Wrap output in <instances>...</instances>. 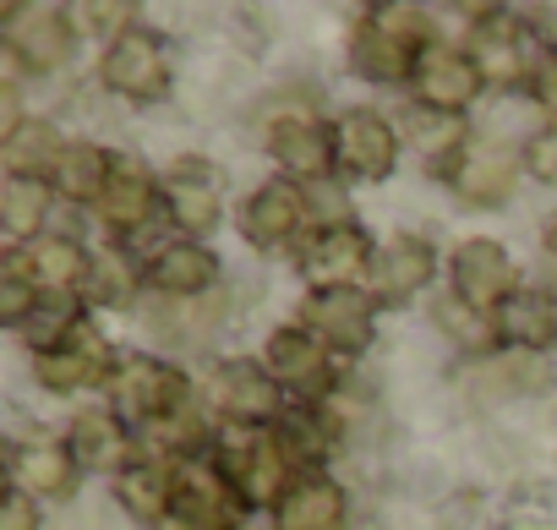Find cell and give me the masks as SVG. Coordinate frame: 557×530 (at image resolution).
I'll return each mask as SVG.
<instances>
[{
  "instance_id": "32",
  "label": "cell",
  "mask_w": 557,
  "mask_h": 530,
  "mask_svg": "<svg viewBox=\"0 0 557 530\" xmlns=\"http://www.w3.org/2000/svg\"><path fill=\"white\" fill-rule=\"evenodd\" d=\"M110 170H115V148L77 137V143H66L61 164L50 170V186H55V197L88 202V208H94V202L104 197V186H110Z\"/></svg>"
},
{
  "instance_id": "3",
  "label": "cell",
  "mask_w": 557,
  "mask_h": 530,
  "mask_svg": "<svg viewBox=\"0 0 557 530\" xmlns=\"http://www.w3.org/2000/svg\"><path fill=\"white\" fill-rule=\"evenodd\" d=\"M104 394H110V410H115L132 432H143V427H153V421H170V416H181V410L197 405L191 378H186L175 361L153 356V350L121 356V367H115V378H110Z\"/></svg>"
},
{
  "instance_id": "16",
  "label": "cell",
  "mask_w": 557,
  "mask_h": 530,
  "mask_svg": "<svg viewBox=\"0 0 557 530\" xmlns=\"http://www.w3.org/2000/svg\"><path fill=\"white\" fill-rule=\"evenodd\" d=\"M94 219L104 224L110 241L132 246L153 219H164V175H153L137 153H115V170H110L104 197L94 202Z\"/></svg>"
},
{
  "instance_id": "20",
  "label": "cell",
  "mask_w": 557,
  "mask_h": 530,
  "mask_svg": "<svg viewBox=\"0 0 557 530\" xmlns=\"http://www.w3.org/2000/svg\"><path fill=\"white\" fill-rule=\"evenodd\" d=\"M437 280V246L416 230H394L377 241V257H372V274H367V291L377 307H410L421 291H432Z\"/></svg>"
},
{
  "instance_id": "2",
  "label": "cell",
  "mask_w": 557,
  "mask_h": 530,
  "mask_svg": "<svg viewBox=\"0 0 557 530\" xmlns=\"http://www.w3.org/2000/svg\"><path fill=\"white\" fill-rule=\"evenodd\" d=\"M208 454L219 459V470L230 476L240 503L246 508H268V514L301 476L290 448H285V437H278V427H230V421H219V437H213Z\"/></svg>"
},
{
  "instance_id": "18",
  "label": "cell",
  "mask_w": 557,
  "mask_h": 530,
  "mask_svg": "<svg viewBox=\"0 0 557 530\" xmlns=\"http://www.w3.org/2000/svg\"><path fill=\"white\" fill-rule=\"evenodd\" d=\"M377 312H383V307L372 301L367 285H345V291H307L296 323H307L339 361H350V356H367V350H372V340H377Z\"/></svg>"
},
{
  "instance_id": "28",
  "label": "cell",
  "mask_w": 557,
  "mask_h": 530,
  "mask_svg": "<svg viewBox=\"0 0 557 530\" xmlns=\"http://www.w3.org/2000/svg\"><path fill=\"white\" fill-rule=\"evenodd\" d=\"M503 356H552L557 350V296L541 285H524L513 301L492 312Z\"/></svg>"
},
{
  "instance_id": "37",
  "label": "cell",
  "mask_w": 557,
  "mask_h": 530,
  "mask_svg": "<svg viewBox=\"0 0 557 530\" xmlns=\"http://www.w3.org/2000/svg\"><path fill=\"white\" fill-rule=\"evenodd\" d=\"M39 312H45V296L23 274L0 269V329H7V334H28Z\"/></svg>"
},
{
  "instance_id": "17",
  "label": "cell",
  "mask_w": 557,
  "mask_h": 530,
  "mask_svg": "<svg viewBox=\"0 0 557 530\" xmlns=\"http://www.w3.org/2000/svg\"><path fill=\"white\" fill-rule=\"evenodd\" d=\"M164 219L170 235L208 241L224 219V170L208 164L202 153H186L164 170Z\"/></svg>"
},
{
  "instance_id": "26",
  "label": "cell",
  "mask_w": 557,
  "mask_h": 530,
  "mask_svg": "<svg viewBox=\"0 0 557 530\" xmlns=\"http://www.w3.org/2000/svg\"><path fill=\"white\" fill-rule=\"evenodd\" d=\"M524 175V148L513 143H475L459 164V175L448 181V192L465 202V208H503L513 197Z\"/></svg>"
},
{
  "instance_id": "29",
  "label": "cell",
  "mask_w": 557,
  "mask_h": 530,
  "mask_svg": "<svg viewBox=\"0 0 557 530\" xmlns=\"http://www.w3.org/2000/svg\"><path fill=\"white\" fill-rule=\"evenodd\" d=\"M399 132H405V148H416L421 170H426L432 181H443V186L459 175L465 153L475 148L465 115H432V110H421V104H410V121H405Z\"/></svg>"
},
{
  "instance_id": "33",
  "label": "cell",
  "mask_w": 557,
  "mask_h": 530,
  "mask_svg": "<svg viewBox=\"0 0 557 530\" xmlns=\"http://www.w3.org/2000/svg\"><path fill=\"white\" fill-rule=\"evenodd\" d=\"M66 143H72V137H61L55 121L28 115L12 137H0V159H7V175H39V181H50V170L61 164Z\"/></svg>"
},
{
  "instance_id": "7",
  "label": "cell",
  "mask_w": 557,
  "mask_h": 530,
  "mask_svg": "<svg viewBox=\"0 0 557 530\" xmlns=\"http://www.w3.org/2000/svg\"><path fill=\"white\" fill-rule=\"evenodd\" d=\"M262 148L278 164V175L296 181V186H329L339 181V148H334V121L312 115V110H285V115H268L262 126Z\"/></svg>"
},
{
  "instance_id": "39",
  "label": "cell",
  "mask_w": 557,
  "mask_h": 530,
  "mask_svg": "<svg viewBox=\"0 0 557 530\" xmlns=\"http://www.w3.org/2000/svg\"><path fill=\"white\" fill-rule=\"evenodd\" d=\"M0 530H45V508L34 497H23L17 486H7V497H0Z\"/></svg>"
},
{
  "instance_id": "19",
  "label": "cell",
  "mask_w": 557,
  "mask_h": 530,
  "mask_svg": "<svg viewBox=\"0 0 557 530\" xmlns=\"http://www.w3.org/2000/svg\"><path fill=\"white\" fill-rule=\"evenodd\" d=\"M486 94V77L475 72L470 50L465 45H426L421 61H416V77H410V99L432 115H470L475 99Z\"/></svg>"
},
{
  "instance_id": "12",
  "label": "cell",
  "mask_w": 557,
  "mask_h": 530,
  "mask_svg": "<svg viewBox=\"0 0 557 530\" xmlns=\"http://www.w3.org/2000/svg\"><path fill=\"white\" fill-rule=\"evenodd\" d=\"M121 356L115 345L99 334L94 318H83L72 334H61L55 345L34 350V378L45 394H88V389H110Z\"/></svg>"
},
{
  "instance_id": "10",
  "label": "cell",
  "mask_w": 557,
  "mask_h": 530,
  "mask_svg": "<svg viewBox=\"0 0 557 530\" xmlns=\"http://www.w3.org/2000/svg\"><path fill=\"white\" fill-rule=\"evenodd\" d=\"M372 257H377V241L356 219L312 224L307 241L296 246V274L307 280V291H345V285H367Z\"/></svg>"
},
{
  "instance_id": "6",
  "label": "cell",
  "mask_w": 557,
  "mask_h": 530,
  "mask_svg": "<svg viewBox=\"0 0 557 530\" xmlns=\"http://www.w3.org/2000/svg\"><path fill=\"white\" fill-rule=\"evenodd\" d=\"M262 361L273 372V383L285 389V399L318 410L339 394V356L307 329V323H278L262 345Z\"/></svg>"
},
{
  "instance_id": "27",
  "label": "cell",
  "mask_w": 557,
  "mask_h": 530,
  "mask_svg": "<svg viewBox=\"0 0 557 530\" xmlns=\"http://www.w3.org/2000/svg\"><path fill=\"white\" fill-rule=\"evenodd\" d=\"M143 296H148L143 257H137L126 241H104V246H94L88 280H83V307H94V312H132Z\"/></svg>"
},
{
  "instance_id": "38",
  "label": "cell",
  "mask_w": 557,
  "mask_h": 530,
  "mask_svg": "<svg viewBox=\"0 0 557 530\" xmlns=\"http://www.w3.org/2000/svg\"><path fill=\"white\" fill-rule=\"evenodd\" d=\"M524 175L541 186H557V121H546L541 132H530L524 143Z\"/></svg>"
},
{
  "instance_id": "35",
  "label": "cell",
  "mask_w": 557,
  "mask_h": 530,
  "mask_svg": "<svg viewBox=\"0 0 557 530\" xmlns=\"http://www.w3.org/2000/svg\"><path fill=\"white\" fill-rule=\"evenodd\" d=\"M278 437H285V448H290L296 470H301V476H312V470H323V465H329V454H334V443H339V427H334L329 405H318V410L296 405L285 421H278Z\"/></svg>"
},
{
  "instance_id": "34",
  "label": "cell",
  "mask_w": 557,
  "mask_h": 530,
  "mask_svg": "<svg viewBox=\"0 0 557 530\" xmlns=\"http://www.w3.org/2000/svg\"><path fill=\"white\" fill-rule=\"evenodd\" d=\"M432 323H437V334H448V345H459L465 356H481V361H497V356H503V340H497L492 312L459 301L454 291H443V296L432 301Z\"/></svg>"
},
{
  "instance_id": "42",
  "label": "cell",
  "mask_w": 557,
  "mask_h": 530,
  "mask_svg": "<svg viewBox=\"0 0 557 530\" xmlns=\"http://www.w3.org/2000/svg\"><path fill=\"white\" fill-rule=\"evenodd\" d=\"M23 121H28V110H23L17 77H7V83H0V137H12V132H17Z\"/></svg>"
},
{
  "instance_id": "13",
  "label": "cell",
  "mask_w": 557,
  "mask_h": 530,
  "mask_svg": "<svg viewBox=\"0 0 557 530\" xmlns=\"http://www.w3.org/2000/svg\"><path fill=\"white\" fill-rule=\"evenodd\" d=\"M448 291L481 312H497L503 301H513L524 291V274L497 235H465L448 251Z\"/></svg>"
},
{
  "instance_id": "25",
  "label": "cell",
  "mask_w": 557,
  "mask_h": 530,
  "mask_svg": "<svg viewBox=\"0 0 557 530\" xmlns=\"http://www.w3.org/2000/svg\"><path fill=\"white\" fill-rule=\"evenodd\" d=\"M268 530H350V486L329 470L296 476V486L273 503Z\"/></svg>"
},
{
  "instance_id": "9",
  "label": "cell",
  "mask_w": 557,
  "mask_h": 530,
  "mask_svg": "<svg viewBox=\"0 0 557 530\" xmlns=\"http://www.w3.org/2000/svg\"><path fill=\"white\" fill-rule=\"evenodd\" d=\"M312 197L307 186L285 181V175H273V181H257L240 208H235V230L251 251H278V246H301L307 230H312Z\"/></svg>"
},
{
  "instance_id": "11",
  "label": "cell",
  "mask_w": 557,
  "mask_h": 530,
  "mask_svg": "<svg viewBox=\"0 0 557 530\" xmlns=\"http://www.w3.org/2000/svg\"><path fill=\"white\" fill-rule=\"evenodd\" d=\"M334 148H339V181H356V186H377L399 170L405 159V132L372 110V104H350L334 115Z\"/></svg>"
},
{
  "instance_id": "14",
  "label": "cell",
  "mask_w": 557,
  "mask_h": 530,
  "mask_svg": "<svg viewBox=\"0 0 557 530\" xmlns=\"http://www.w3.org/2000/svg\"><path fill=\"white\" fill-rule=\"evenodd\" d=\"M470 28H465V50L475 61V72L486 77V88H530V72L535 61L524 56V17L503 12V7H470L465 12Z\"/></svg>"
},
{
  "instance_id": "40",
  "label": "cell",
  "mask_w": 557,
  "mask_h": 530,
  "mask_svg": "<svg viewBox=\"0 0 557 530\" xmlns=\"http://www.w3.org/2000/svg\"><path fill=\"white\" fill-rule=\"evenodd\" d=\"M530 99L557 121V56H535V72H530Z\"/></svg>"
},
{
  "instance_id": "30",
  "label": "cell",
  "mask_w": 557,
  "mask_h": 530,
  "mask_svg": "<svg viewBox=\"0 0 557 530\" xmlns=\"http://www.w3.org/2000/svg\"><path fill=\"white\" fill-rule=\"evenodd\" d=\"M115 503H121L143 530L159 525V519L170 514V503H175V465H170V459L137 454V465L115 476Z\"/></svg>"
},
{
  "instance_id": "21",
  "label": "cell",
  "mask_w": 557,
  "mask_h": 530,
  "mask_svg": "<svg viewBox=\"0 0 557 530\" xmlns=\"http://www.w3.org/2000/svg\"><path fill=\"white\" fill-rule=\"evenodd\" d=\"M170 514L191 519L197 530H240V519L251 514L240 503V492L230 486V476L219 470L213 454H197V459H181L175 465V503Z\"/></svg>"
},
{
  "instance_id": "15",
  "label": "cell",
  "mask_w": 557,
  "mask_h": 530,
  "mask_svg": "<svg viewBox=\"0 0 557 530\" xmlns=\"http://www.w3.org/2000/svg\"><path fill=\"white\" fill-rule=\"evenodd\" d=\"M143 274H148V296H159V301H208V296H219L224 262L208 241L164 235L159 246H148Z\"/></svg>"
},
{
  "instance_id": "23",
  "label": "cell",
  "mask_w": 557,
  "mask_h": 530,
  "mask_svg": "<svg viewBox=\"0 0 557 530\" xmlns=\"http://www.w3.org/2000/svg\"><path fill=\"white\" fill-rule=\"evenodd\" d=\"M66 448H72V459L83 465V476H110V481H115L121 470L137 465V432H132L110 405L77 410L72 427H66Z\"/></svg>"
},
{
  "instance_id": "5",
  "label": "cell",
  "mask_w": 557,
  "mask_h": 530,
  "mask_svg": "<svg viewBox=\"0 0 557 530\" xmlns=\"http://www.w3.org/2000/svg\"><path fill=\"white\" fill-rule=\"evenodd\" d=\"M99 83L126 104H164L175 88V50L159 28L137 23L99 56Z\"/></svg>"
},
{
  "instance_id": "31",
  "label": "cell",
  "mask_w": 557,
  "mask_h": 530,
  "mask_svg": "<svg viewBox=\"0 0 557 530\" xmlns=\"http://www.w3.org/2000/svg\"><path fill=\"white\" fill-rule=\"evenodd\" d=\"M50 213H55V186L39 175H7L0 181V230L17 246L50 235Z\"/></svg>"
},
{
  "instance_id": "22",
  "label": "cell",
  "mask_w": 557,
  "mask_h": 530,
  "mask_svg": "<svg viewBox=\"0 0 557 530\" xmlns=\"http://www.w3.org/2000/svg\"><path fill=\"white\" fill-rule=\"evenodd\" d=\"M88 262H94V251H88L77 235L50 230V235H39V241H28V246H12L7 269L23 274L39 296H83Z\"/></svg>"
},
{
  "instance_id": "44",
  "label": "cell",
  "mask_w": 557,
  "mask_h": 530,
  "mask_svg": "<svg viewBox=\"0 0 557 530\" xmlns=\"http://www.w3.org/2000/svg\"><path fill=\"white\" fill-rule=\"evenodd\" d=\"M148 530H197V525H191V519H181V514H164V519H159V525H148Z\"/></svg>"
},
{
  "instance_id": "1",
  "label": "cell",
  "mask_w": 557,
  "mask_h": 530,
  "mask_svg": "<svg viewBox=\"0 0 557 530\" xmlns=\"http://www.w3.org/2000/svg\"><path fill=\"white\" fill-rule=\"evenodd\" d=\"M426 45H437V34L421 7H405V0L388 7V0H377V7L356 12V23L345 34V61H350V77H361V83H377V88L405 83L410 88Z\"/></svg>"
},
{
  "instance_id": "43",
  "label": "cell",
  "mask_w": 557,
  "mask_h": 530,
  "mask_svg": "<svg viewBox=\"0 0 557 530\" xmlns=\"http://www.w3.org/2000/svg\"><path fill=\"white\" fill-rule=\"evenodd\" d=\"M541 246H546V257L557 262V213H552V219L541 224Z\"/></svg>"
},
{
  "instance_id": "41",
  "label": "cell",
  "mask_w": 557,
  "mask_h": 530,
  "mask_svg": "<svg viewBox=\"0 0 557 530\" xmlns=\"http://www.w3.org/2000/svg\"><path fill=\"white\" fill-rule=\"evenodd\" d=\"M524 28H530V45H541V56H557V0L530 7L524 12Z\"/></svg>"
},
{
  "instance_id": "24",
  "label": "cell",
  "mask_w": 557,
  "mask_h": 530,
  "mask_svg": "<svg viewBox=\"0 0 557 530\" xmlns=\"http://www.w3.org/2000/svg\"><path fill=\"white\" fill-rule=\"evenodd\" d=\"M83 481V465L72 459L66 443H50V437H23L7 448V486H17L23 497H34L39 508L45 503H61L72 497Z\"/></svg>"
},
{
  "instance_id": "8",
  "label": "cell",
  "mask_w": 557,
  "mask_h": 530,
  "mask_svg": "<svg viewBox=\"0 0 557 530\" xmlns=\"http://www.w3.org/2000/svg\"><path fill=\"white\" fill-rule=\"evenodd\" d=\"M208 405L230 427H278L290 416V399L273 383L262 356H219L208 372Z\"/></svg>"
},
{
  "instance_id": "36",
  "label": "cell",
  "mask_w": 557,
  "mask_h": 530,
  "mask_svg": "<svg viewBox=\"0 0 557 530\" xmlns=\"http://www.w3.org/2000/svg\"><path fill=\"white\" fill-rule=\"evenodd\" d=\"M66 12H72V23H77L83 39H104V45H115L126 28L143 23L137 7H126V0H88V7H66Z\"/></svg>"
},
{
  "instance_id": "4",
  "label": "cell",
  "mask_w": 557,
  "mask_h": 530,
  "mask_svg": "<svg viewBox=\"0 0 557 530\" xmlns=\"http://www.w3.org/2000/svg\"><path fill=\"white\" fill-rule=\"evenodd\" d=\"M77 23L66 7H45V0H12L0 12V45H7L12 66L23 77H50L61 66H72L77 56Z\"/></svg>"
}]
</instances>
